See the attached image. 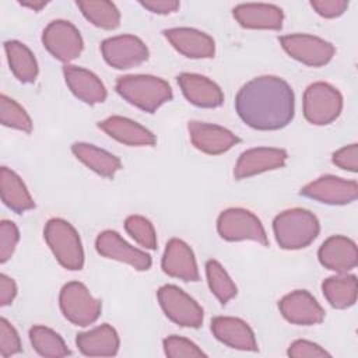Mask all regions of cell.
Instances as JSON below:
<instances>
[{"mask_svg":"<svg viewBox=\"0 0 358 358\" xmlns=\"http://www.w3.org/2000/svg\"><path fill=\"white\" fill-rule=\"evenodd\" d=\"M235 109L249 127L278 130L295 113V96L289 84L275 76H260L248 81L236 94Z\"/></svg>","mask_w":358,"mask_h":358,"instance_id":"1","label":"cell"},{"mask_svg":"<svg viewBox=\"0 0 358 358\" xmlns=\"http://www.w3.org/2000/svg\"><path fill=\"white\" fill-rule=\"evenodd\" d=\"M115 88L124 101L148 113H154L173 96L165 80L150 74L122 76L116 80Z\"/></svg>","mask_w":358,"mask_h":358,"instance_id":"2","label":"cell"},{"mask_svg":"<svg viewBox=\"0 0 358 358\" xmlns=\"http://www.w3.org/2000/svg\"><path fill=\"white\" fill-rule=\"evenodd\" d=\"M273 231L281 249L296 250L309 246L317 238L320 224L313 213L295 207L274 218Z\"/></svg>","mask_w":358,"mask_h":358,"instance_id":"3","label":"cell"},{"mask_svg":"<svg viewBox=\"0 0 358 358\" xmlns=\"http://www.w3.org/2000/svg\"><path fill=\"white\" fill-rule=\"evenodd\" d=\"M43 238L53 256L67 270L77 271L84 266V250L76 228L63 218H50L45 224Z\"/></svg>","mask_w":358,"mask_h":358,"instance_id":"4","label":"cell"},{"mask_svg":"<svg viewBox=\"0 0 358 358\" xmlns=\"http://www.w3.org/2000/svg\"><path fill=\"white\" fill-rule=\"evenodd\" d=\"M59 305L63 316L70 323L81 327L95 323L102 310L101 301L95 299L80 281H70L63 285L59 295Z\"/></svg>","mask_w":358,"mask_h":358,"instance_id":"5","label":"cell"},{"mask_svg":"<svg viewBox=\"0 0 358 358\" xmlns=\"http://www.w3.org/2000/svg\"><path fill=\"white\" fill-rule=\"evenodd\" d=\"M343 110V96L340 91L323 81L310 84L303 92V116L316 126L334 122Z\"/></svg>","mask_w":358,"mask_h":358,"instance_id":"6","label":"cell"},{"mask_svg":"<svg viewBox=\"0 0 358 358\" xmlns=\"http://www.w3.org/2000/svg\"><path fill=\"white\" fill-rule=\"evenodd\" d=\"M217 231L225 241H256L263 246L268 245L262 221L249 210L234 207L224 210L217 220Z\"/></svg>","mask_w":358,"mask_h":358,"instance_id":"7","label":"cell"},{"mask_svg":"<svg viewBox=\"0 0 358 358\" xmlns=\"http://www.w3.org/2000/svg\"><path fill=\"white\" fill-rule=\"evenodd\" d=\"M158 302L169 320L182 326L197 329L203 324V309L201 306L183 289L176 285H162L158 292Z\"/></svg>","mask_w":358,"mask_h":358,"instance_id":"8","label":"cell"},{"mask_svg":"<svg viewBox=\"0 0 358 358\" xmlns=\"http://www.w3.org/2000/svg\"><path fill=\"white\" fill-rule=\"evenodd\" d=\"M42 43L55 59L63 63L77 59L84 48L80 31L66 20L49 22L43 29Z\"/></svg>","mask_w":358,"mask_h":358,"instance_id":"9","label":"cell"},{"mask_svg":"<svg viewBox=\"0 0 358 358\" xmlns=\"http://www.w3.org/2000/svg\"><path fill=\"white\" fill-rule=\"evenodd\" d=\"M280 43L292 59L310 67L327 64L336 52L330 42L308 34L284 35L280 38Z\"/></svg>","mask_w":358,"mask_h":358,"instance_id":"10","label":"cell"},{"mask_svg":"<svg viewBox=\"0 0 358 358\" xmlns=\"http://www.w3.org/2000/svg\"><path fill=\"white\" fill-rule=\"evenodd\" d=\"M101 53L105 62L117 70H127L148 59V48L134 35H117L102 41Z\"/></svg>","mask_w":358,"mask_h":358,"instance_id":"11","label":"cell"},{"mask_svg":"<svg viewBox=\"0 0 358 358\" xmlns=\"http://www.w3.org/2000/svg\"><path fill=\"white\" fill-rule=\"evenodd\" d=\"M299 193L324 204L343 206L352 203L357 199L358 185L355 180H347L334 175H324L303 186Z\"/></svg>","mask_w":358,"mask_h":358,"instance_id":"12","label":"cell"},{"mask_svg":"<svg viewBox=\"0 0 358 358\" xmlns=\"http://www.w3.org/2000/svg\"><path fill=\"white\" fill-rule=\"evenodd\" d=\"M95 249L101 256L126 263L138 271H145L152 264L148 253L131 246L112 229H106L96 236Z\"/></svg>","mask_w":358,"mask_h":358,"instance_id":"13","label":"cell"},{"mask_svg":"<svg viewBox=\"0 0 358 358\" xmlns=\"http://www.w3.org/2000/svg\"><path fill=\"white\" fill-rule=\"evenodd\" d=\"M192 144L201 152L208 155L224 154L241 140L231 130L199 120H192L187 124Z\"/></svg>","mask_w":358,"mask_h":358,"instance_id":"14","label":"cell"},{"mask_svg":"<svg viewBox=\"0 0 358 358\" xmlns=\"http://www.w3.org/2000/svg\"><path fill=\"white\" fill-rule=\"evenodd\" d=\"M288 154L282 148L271 147H256L243 151L234 168L235 179H246L267 171H274L282 168Z\"/></svg>","mask_w":358,"mask_h":358,"instance_id":"15","label":"cell"},{"mask_svg":"<svg viewBox=\"0 0 358 358\" xmlns=\"http://www.w3.org/2000/svg\"><path fill=\"white\" fill-rule=\"evenodd\" d=\"M278 308L285 320L299 326L319 324L324 319V310L305 289L292 291L281 298Z\"/></svg>","mask_w":358,"mask_h":358,"instance_id":"16","label":"cell"},{"mask_svg":"<svg viewBox=\"0 0 358 358\" xmlns=\"http://www.w3.org/2000/svg\"><path fill=\"white\" fill-rule=\"evenodd\" d=\"M319 262L323 267L345 274L358 263V250L354 241L343 235H333L327 238L317 252Z\"/></svg>","mask_w":358,"mask_h":358,"instance_id":"17","label":"cell"},{"mask_svg":"<svg viewBox=\"0 0 358 358\" xmlns=\"http://www.w3.org/2000/svg\"><path fill=\"white\" fill-rule=\"evenodd\" d=\"M161 266L165 274L183 281H199L200 278L193 250L178 238H172L166 243Z\"/></svg>","mask_w":358,"mask_h":358,"instance_id":"18","label":"cell"},{"mask_svg":"<svg viewBox=\"0 0 358 358\" xmlns=\"http://www.w3.org/2000/svg\"><path fill=\"white\" fill-rule=\"evenodd\" d=\"M168 42L183 56L190 59H210L215 53L214 39L194 28H169L164 31Z\"/></svg>","mask_w":358,"mask_h":358,"instance_id":"19","label":"cell"},{"mask_svg":"<svg viewBox=\"0 0 358 358\" xmlns=\"http://www.w3.org/2000/svg\"><path fill=\"white\" fill-rule=\"evenodd\" d=\"M176 78L190 103L199 108H218L224 103V94L213 80L196 73H180Z\"/></svg>","mask_w":358,"mask_h":358,"instance_id":"20","label":"cell"},{"mask_svg":"<svg viewBox=\"0 0 358 358\" xmlns=\"http://www.w3.org/2000/svg\"><path fill=\"white\" fill-rule=\"evenodd\" d=\"M211 331L218 341L231 348L257 351V341L253 330L239 317L217 316L211 320Z\"/></svg>","mask_w":358,"mask_h":358,"instance_id":"21","label":"cell"},{"mask_svg":"<svg viewBox=\"0 0 358 358\" xmlns=\"http://www.w3.org/2000/svg\"><path fill=\"white\" fill-rule=\"evenodd\" d=\"M63 74L67 87L80 101L88 105H95L102 103L106 99L108 92L105 85L92 71L78 66L64 64Z\"/></svg>","mask_w":358,"mask_h":358,"instance_id":"22","label":"cell"},{"mask_svg":"<svg viewBox=\"0 0 358 358\" xmlns=\"http://www.w3.org/2000/svg\"><path fill=\"white\" fill-rule=\"evenodd\" d=\"M234 17L241 27L249 29H273L282 27L284 13L280 7L266 3H243L234 8Z\"/></svg>","mask_w":358,"mask_h":358,"instance_id":"23","label":"cell"},{"mask_svg":"<svg viewBox=\"0 0 358 358\" xmlns=\"http://www.w3.org/2000/svg\"><path fill=\"white\" fill-rule=\"evenodd\" d=\"M98 127L113 140L130 147H151L157 143V137L148 129L129 117L110 116L99 122Z\"/></svg>","mask_w":358,"mask_h":358,"instance_id":"24","label":"cell"},{"mask_svg":"<svg viewBox=\"0 0 358 358\" xmlns=\"http://www.w3.org/2000/svg\"><path fill=\"white\" fill-rule=\"evenodd\" d=\"M78 350L88 357H113L119 350L117 331L108 323L92 330L78 333L76 338Z\"/></svg>","mask_w":358,"mask_h":358,"instance_id":"25","label":"cell"},{"mask_svg":"<svg viewBox=\"0 0 358 358\" xmlns=\"http://www.w3.org/2000/svg\"><path fill=\"white\" fill-rule=\"evenodd\" d=\"M71 151L87 168L103 178H113L122 168L120 159L112 152L88 143H74Z\"/></svg>","mask_w":358,"mask_h":358,"instance_id":"26","label":"cell"},{"mask_svg":"<svg viewBox=\"0 0 358 358\" xmlns=\"http://www.w3.org/2000/svg\"><path fill=\"white\" fill-rule=\"evenodd\" d=\"M0 193L3 203L17 214L35 208V203L22 179L7 166L0 169Z\"/></svg>","mask_w":358,"mask_h":358,"instance_id":"27","label":"cell"},{"mask_svg":"<svg viewBox=\"0 0 358 358\" xmlns=\"http://www.w3.org/2000/svg\"><path fill=\"white\" fill-rule=\"evenodd\" d=\"M322 291L327 302L336 309H347L357 301L358 284L352 274H340L329 277L322 284Z\"/></svg>","mask_w":358,"mask_h":358,"instance_id":"28","label":"cell"},{"mask_svg":"<svg viewBox=\"0 0 358 358\" xmlns=\"http://www.w3.org/2000/svg\"><path fill=\"white\" fill-rule=\"evenodd\" d=\"M4 50L15 78L24 84L34 83L38 77V63L34 53L18 41L4 42Z\"/></svg>","mask_w":358,"mask_h":358,"instance_id":"29","label":"cell"},{"mask_svg":"<svg viewBox=\"0 0 358 358\" xmlns=\"http://www.w3.org/2000/svg\"><path fill=\"white\" fill-rule=\"evenodd\" d=\"M76 4L83 15L98 28L115 29L120 24V13L112 1L78 0Z\"/></svg>","mask_w":358,"mask_h":358,"instance_id":"30","label":"cell"},{"mask_svg":"<svg viewBox=\"0 0 358 358\" xmlns=\"http://www.w3.org/2000/svg\"><path fill=\"white\" fill-rule=\"evenodd\" d=\"M29 340L34 350L42 357L60 358L70 355V350L60 334L46 326H34L29 330Z\"/></svg>","mask_w":358,"mask_h":358,"instance_id":"31","label":"cell"},{"mask_svg":"<svg viewBox=\"0 0 358 358\" xmlns=\"http://www.w3.org/2000/svg\"><path fill=\"white\" fill-rule=\"evenodd\" d=\"M206 275L211 292L222 305L228 303L236 295V285L220 262L208 260L206 263Z\"/></svg>","mask_w":358,"mask_h":358,"instance_id":"32","label":"cell"},{"mask_svg":"<svg viewBox=\"0 0 358 358\" xmlns=\"http://www.w3.org/2000/svg\"><path fill=\"white\" fill-rule=\"evenodd\" d=\"M0 120L3 126L17 129L25 133L32 131V120L25 109L7 95L0 96Z\"/></svg>","mask_w":358,"mask_h":358,"instance_id":"33","label":"cell"},{"mask_svg":"<svg viewBox=\"0 0 358 358\" xmlns=\"http://www.w3.org/2000/svg\"><path fill=\"white\" fill-rule=\"evenodd\" d=\"M126 232L143 248L157 249V234L150 220L143 215H129L124 221Z\"/></svg>","mask_w":358,"mask_h":358,"instance_id":"34","label":"cell"},{"mask_svg":"<svg viewBox=\"0 0 358 358\" xmlns=\"http://www.w3.org/2000/svg\"><path fill=\"white\" fill-rule=\"evenodd\" d=\"M164 351L165 355L169 358H199V357H207L206 352L201 351L193 341L179 337V336H169L164 338Z\"/></svg>","mask_w":358,"mask_h":358,"instance_id":"35","label":"cell"},{"mask_svg":"<svg viewBox=\"0 0 358 358\" xmlns=\"http://www.w3.org/2000/svg\"><path fill=\"white\" fill-rule=\"evenodd\" d=\"M20 241V232L13 221L3 220L0 222V262L6 263L14 253Z\"/></svg>","mask_w":358,"mask_h":358,"instance_id":"36","label":"cell"},{"mask_svg":"<svg viewBox=\"0 0 358 358\" xmlns=\"http://www.w3.org/2000/svg\"><path fill=\"white\" fill-rule=\"evenodd\" d=\"M21 341L14 326L4 317L0 319V355L10 357L21 352Z\"/></svg>","mask_w":358,"mask_h":358,"instance_id":"37","label":"cell"},{"mask_svg":"<svg viewBox=\"0 0 358 358\" xmlns=\"http://www.w3.org/2000/svg\"><path fill=\"white\" fill-rule=\"evenodd\" d=\"M287 354L291 358H319V357H330V354L322 348L320 345L308 341V340H295L288 347Z\"/></svg>","mask_w":358,"mask_h":358,"instance_id":"38","label":"cell"},{"mask_svg":"<svg viewBox=\"0 0 358 358\" xmlns=\"http://www.w3.org/2000/svg\"><path fill=\"white\" fill-rule=\"evenodd\" d=\"M331 161L338 168L355 173L358 171V145L354 143L337 150Z\"/></svg>","mask_w":358,"mask_h":358,"instance_id":"39","label":"cell"},{"mask_svg":"<svg viewBox=\"0 0 358 358\" xmlns=\"http://www.w3.org/2000/svg\"><path fill=\"white\" fill-rule=\"evenodd\" d=\"M312 8L324 18H336L340 17L348 7V1L345 0H312Z\"/></svg>","mask_w":358,"mask_h":358,"instance_id":"40","label":"cell"},{"mask_svg":"<svg viewBox=\"0 0 358 358\" xmlns=\"http://www.w3.org/2000/svg\"><path fill=\"white\" fill-rule=\"evenodd\" d=\"M140 6L154 14H171L178 11L180 4L176 0H145L140 1Z\"/></svg>","mask_w":358,"mask_h":358,"instance_id":"41","label":"cell"},{"mask_svg":"<svg viewBox=\"0 0 358 358\" xmlns=\"http://www.w3.org/2000/svg\"><path fill=\"white\" fill-rule=\"evenodd\" d=\"M15 295H17L15 281L8 275L1 274L0 275V305L1 306L10 305L14 301Z\"/></svg>","mask_w":358,"mask_h":358,"instance_id":"42","label":"cell"},{"mask_svg":"<svg viewBox=\"0 0 358 358\" xmlns=\"http://www.w3.org/2000/svg\"><path fill=\"white\" fill-rule=\"evenodd\" d=\"M20 4L24 6V7H28V8L34 10V11H39V10H42L48 3H46V1H20Z\"/></svg>","mask_w":358,"mask_h":358,"instance_id":"43","label":"cell"}]
</instances>
